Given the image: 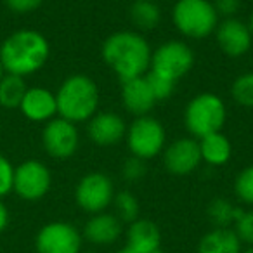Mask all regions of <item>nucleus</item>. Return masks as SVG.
<instances>
[{
	"mask_svg": "<svg viewBox=\"0 0 253 253\" xmlns=\"http://www.w3.org/2000/svg\"><path fill=\"white\" fill-rule=\"evenodd\" d=\"M19 111L33 123H47L57 116L56 92L45 87H28L19 104Z\"/></svg>",
	"mask_w": 253,
	"mask_h": 253,
	"instance_id": "obj_15",
	"label": "nucleus"
},
{
	"mask_svg": "<svg viewBox=\"0 0 253 253\" xmlns=\"http://www.w3.org/2000/svg\"><path fill=\"white\" fill-rule=\"evenodd\" d=\"M151 54L148 40L135 30L111 33L101 47L102 61L122 82L144 77L149 71Z\"/></svg>",
	"mask_w": 253,
	"mask_h": 253,
	"instance_id": "obj_1",
	"label": "nucleus"
},
{
	"mask_svg": "<svg viewBox=\"0 0 253 253\" xmlns=\"http://www.w3.org/2000/svg\"><path fill=\"white\" fill-rule=\"evenodd\" d=\"M82 232L64 220L47 222L35 236L37 253H82Z\"/></svg>",
	"mask_w": 253,
	"mask_h": 253,
	"instance_id": "obj_10",
	"label": "nucleus"
},
{
	"mask_svg": "<svg viewBox=\"0 0 253 253\" xmlns=\"http://www.w3.org/2000/svg\"><path fill=\"white\" fill-rule=\"evenodd\" d=\"M12 179H14V165L7 156L0 153V198L4 200L12 193Z\"/></svg>",
	"mask_w": 253,
	"mask_h": 253,
	"instance_id": "obj_30",
	"label": "nucleus"
},
{
	"mask_svg": "<svg viewBox=\"0 0 253 253\" xmlns=\"http://www.w3.org/2000/svg\"><path fill=\"white\" fill-rule=\"evenodd\" d=\"M115 184L102 172L85 173L75 187V201L85 213H102L115 198Z\"/></svg>",
	"mask_w": 253,
	"mask_h": 253,
	"instance_id": "obj_9",
	"label": "nucleus"
},
{
	"mask_svg": "<svg viewBox=\"0 0 253 253\" xmlns=\"http://www.w3.org/2000/svg\"><path fill=\"white\" fill-rule=\"evenodd\" d=\"M248 28H250V32H252V37H253V11H252V14H250V18H248Z\"/></svg>",
	"mask_w": 253,
	"mask_h": 253,
	"instance_id": "obj_34",
	"label": "nucleus"
},
{
	"mask_svg": "<svg viewBox=\"0 0 253 253\" xmlns=\"http://www.w3.org/2000/svg\"><path fill=\"white\" fill-rule=\"evenodd\" d=\"M99 87L87 75H70L61 82L56 92L57 116L71 123L88 122L99 109Z\"/></svg>",
	"mask_w": 253,
	"mask_h": 253,
	"instance_id": "obj_3",
	"label": "nucleus"
},
{
	"mask_svg": "<svg viewBox=\"0 0 253 253\" xmlns=\"http://www.w3.org/2000/svg\"><path fill=\"white\" fill-rule=\"evenodd\" d=\"M231 95L236 104L253 109V71L236 77L231 87Z\"/></svg>",
	"mask_w": 253,
	"mask_h": 253,
	"instance_id": "obj_25",
	"label": "nucleus"
},
{
	"mask_svg": "<svg viewBox=\"0 0 253 253\" xmlns=\"http://www.w3.org/2000/svg\"><path fill=\"white\" fill-rule=\"evenodd\" d=\"M225 120H227L225 102L220 95L213 92L196 94L184 109V126L196 139L213 132H222Z\"/></svg>",
	"mask_w": 253,
	"mask_h": 253,
	"instance_id": "obj_4",
	"label": "nucleus"
},
{
	"mask_svg": "<svg viewBox=\"0 0 253 253\" xmlns=\"http://www.w3.org/2000/svg\"><path fill=\"white\" fill-rule=\"evenodd\" d=\"M122 232H123L122 220L116 215L102 211V213L90 215V218L85 222L82 236L90 245L109 246L122 236Z\"/></svg>",
	"mask_w": 253,
	"mask_h": 253,
	"instance_id": "obj_18",
	"label": "nucleus"
},
{
	"mask_svg": "<svg viewBox=\"0 0 253 253\" xmlns=\"http://www.w3.org/2000/svg\"><path fill=\"white\" fill-rule=\"evenodd\" d=\"M82 253H95V252H82Z\"/></svg>",
	"mask_w": 253,
	"mask_h": 253,
	"instance_id": "obj_39",
	"label": "nucleus"
},
{
	"mask_svg": "<svg viewBox=\"0 0 253 253\" xmlns=\"http://www.w3.org/2000/svg\"><path fill=\"white\" fill-rule=\"evenodd\" d=\"M234 194L241 203L253 207V165H248L236 175Z\"/></svg>",
	"mask_w": 253,
	"mask_h": 253,
	"instance_id": "obj_26",
	"label": "nucleus"
},
{
	"mask_svg": "<svg viewBox=\"0 0 253 253\" xmlns=\"http://www.w3.org/2000/svg\"><path fill=\"white\" fill-rule=\"evenodd\" d=\"M125 141L132 156L148 162L163 153L167 144V130L155 116H135L134 122L126 126Z\"/></svg>",
	"mask_w": 253,
	"mask_h": 253,
	"instance_id": "obj_6",
	"label": "nucleus"
},
{
	"mask_svg": "<svg viewBox=\"0 0 253 253\" xmlns=\"http://www.w3.org/2000/svg\"><path fill=\"white\" fill-rule=\"evenodd\" d=\"M132 25L141 32L155 30L162 21V9L153 0H134L128 9Z\"/></svg>",
	"mask_w": 253,
	"mask_h": 253,
	"instance_id": "obj_21",
	"label": "nucleus"
},
{
	"mask_svg": "<svg viewBox=\"0 0 253 253\" xmlns=\"http://www.w3.org/2000/svg\"><path fill=\"white\" fill-rule=\"evenodd\" d=\"M163 167L169 173L184 177L193 173L201 163L200 144L194 137H180L163 149Z\"/></svg>",
	"mask_w": 253,
	"mask_h": 253,
	"instance_id": "obj_12",
	"label": "nucleus"
},
{
	"mask_svg": "<svg viewBox=\"0 0 253 253\" xmlns=\"http://www.w3.org/2000/svg\"><path fill=\"white\" fill-rule=\"evenodd\" d=\"M5 7L18 16H26L35 12L43 4V0H4Z\"/></svg>",
	"mask_w": 253,
	"mask_h": 253,
	"instance_id": "obj_31",
	"label": "nucleus"
},
{
	"mask_svg": "<svg viewBox=\"0 0 253 253\" xmlns=\"http://www.w3.org/2000/svg\"><path fill=\"white\" fill-rule=\"evenodd\" d=\"M146 80H148L149 87H151V92H153V95H155L156 102L167 101V99L172 97L173 92H175L177 84L169 80V78H163V77H160V75L148 71V73H146Z\"/></svg>",
	"mask_w": 253,
	"mask_h": 253,
	"instance_id": "obj_27",
	"label": "nucleus"
},
{
	"mask_svg": "<svg viewBox=\"0 0 253 253\" xmlns=\"http://www.w3.org/2000/svg\"><path fill=\"white\" fill-rule=\"evenodd\" d=\"M122 104L134 116H144L151 113L156 99L146 80V75L122 82Z\"/></svg>",
	"mask_w": 253,
	"mask_h": 253,
	"instance_id": "obj_17",
	"label": "nucleus"
},
{
	"mask_svg": "<svg viewBox=\"0 0 253 253\" xmlns=\"http://www.w3.org/2000/svg\"><path fill=\"white\" fill-rule=\"evenodd\" d=\"M146 172H148V167H146L144 160L130 156V158H126L123 162L122 175L126 182H139L141 179H144Z\"/></svg>",
	"mask_w": 253,
	"mask_h": 253,
	"instance_id": "obj_29",
	"label": "nucleus"
},
{
	"mask_svg": "<svg viewBox=\"0 0 253 253\" xmlns=\"http://www.w3.org/2000/svg\"><path fill=\"white\" fill-rule=\"evenodd\" d=\"M52 187V173L40 160H25L14 167L12 193L25 201H40Z\"/></svg>",
	"mask_w": 253,
	"mask_h": 253,
	"instance_id": "obj_8",
	"label": "nucleus"
},
{
	"mask_svg": "<svg viewBox=\"0 0 253 253\" xmlns=\"http://www.w3.org/2000/svg\"><path fill=\"white\" fill-rule=\"evenodd\" d=\"M198 144H200L201 162L211 167L225 165L232 156V144L222 132H213L198 139Z\"/></svg>",
	"mask_w": 253,
	"mask_h": 253,
	"instance_id": "obj_20",
	"label": "nucleus"
},
{
	"mask_svg": "<svg viewBox=\"0 0 253 253\" xmlns=\"http://www.w3.org/2000/svg\"><path fill=\"white\" fill-rule=\"evenodd\" d=\"M50 43L43 33L32 28L16 30L0 43V64L7 75L26 78L47 64Z\"/></svg>",
	"mask_w": 253,
	"mask_h": 253,
	"instance_id": "obj_2",
	"label": "nucleus"
},
{
	"mask_svg": "<svg viewBox=\"0 0 253 253\" xmlns=\"http://www.w3.org/2000/svg\"><path fill=\"white\" fill-rule=\"evenodd\" d=\"M153 2H156V0H153Z\"/></svg>",
	"mask_w": 253,
	"mask_h": 253,
	"instance_id": "obj_40",
	"label": "nucleus"
},
{
	"mask_svg": "<svg viewBox=\"0 0 253 253\" xmlns=\"http://www.w3.org/2000/svg\"><path fill=\"white\" fill-rule=\"evenodd\" d=\"M241 253H253V246H248V248H246L245 252H241Z\"/></svg>",
	"mask_w": 253,
	"mask_h": 253,
	"instance_id": "obj_36",
	"label": "nucleus"
},
{
	"mask_svg": "<svg viewBox=\"0 0 253 253\" xmlns=\"http://www.w3.org/2000/svg\"><path fill=\"white\" fill-rule=\"evenodd\" d=\"M155 253H169V252H163V250H158V252H155Z\"/></svg>",
	"mask_w": 253,
	"mask_h": 253,
	"instance_id": "obj_38",
	"label": "nucleus"
},
{
	"mask_svg": "<svg viewBox=\"0 0 253 253\" xmlns=\"http://www.w3.org/2000/svg\"><path fill=\"white\" fill-rule=\"evenodd\" d=\"M162 245L160 227L149 218H137L125 231V248L132 253H155Z\"/></svg>",
	"mask_w": 253,
	"mask_h": 253,
	"instance_id": "obj_16",
	"label": "nucleus"
},
{
	"mask_svg": "<svg viewBox=\"0 0 253 253\" xmlns=\"http://www.w3.org/2000/svg\"><path fill=\"white\" fill-rule=\"evenodd\" d=\"M9 222H11V213H9L7 205L4 203V200L0 198V232H4L7 229Z\"/></svg>",
	"mask_w": 253,
	"mask_h": 253,
	"instance_id": "obj_33",
	"label": "nucleus"
},
{
	"mask_svg": "<svg viewBox=\"0 0 253 253\" xmlns=\"http://www.w3.org/2000/svg\"><path fill=\"white\" fill-rule=\"evenodd\" d=\"M26 88L25 78L5 73L0 80V106L4 109H18Z\"/></svg>",
	"mask_w": 253,
	"mask_h": 253,
	"instance_id": "obj_22",
	"label": "nucleus"
},
{
	"mask_svg": "<svg viewBox=\"0 0 253 253\" xmlns=\"http://www.w3.org/2000/svg\"><path fill=\"white\" fill-rule=\"evenodd\" d=\"M215 40L222 52L227 57L238 59L252 49L253 37L248 25L238 18L222 19L215 28Z\"/></svg>",
	"mask_w": 253,
	"mask_h": 253,
	"instance_id": "obj_13",
	"label": "nucleus"
},
{
	"mask_svg": "<svg viewBox=\"0 0 253 253\" xmlns=\"http://www.w3.org/2000/svg\"><path fill=\"white\" fill-rule=\"evenodd\" d=\"M232 231L236 232L241 245L253 246V210L243 211L241 217L232 225Z\"/></svg>",
	"mask_w": 253,
	"mask_h": 253,
	"instance_id": "obj_28",
	"label": "nucleus"
},
{
	"mask_svg": "<svg viewBox=\"0 0 253 253\" xmlns=\"http://www.w3.org/2000/svg\"><path fill=\"white\" fill-rule=\"evenodd\" d=\"M194 66V52L182 40H169L158 45L151 54L149 71L172 82H179Z\"/></svg>",
	"mask_w": 253,
	"mask_h": 253,
	"instance_id": "obj_7",
	"label": "nucleus"
},
{
	"mask_svg": "<svg viewBox=\"0 0 253 253\" xmlns=\"http://www.w3.org/2000/svg\"><path fill=\"white\" fill-rule=\"evenodd\" d=\"M5 75V71H4V68H2V64H0V80H2V77Z\"/></svg>",
	"mask_w": 253,
	"mask_h": 253,
	"instance_id": "obj_37",
	"label": "nucleus"
},
{
	"mask_svg": "<svg viewBox=\"0 0 253 253\" xmlns=\"http://www.w3.org/2000/svg\"><path fill=\"white\" fill-rule=\"evenodd\" d=\"M241 246L231 227H213L200 239L196 253H241Z\"/></svg>",
	"mask_w": 253,
	"mask_h": 253,
	"instance_id": "obj_19",
	"label": "nucleus"
},
{
	"mask_svg": "<svg viewBox=\"0 0 253 253\" xmlns=\"http://www.w3.org/2000/svg\"><path fill=\"white\" fill-rule=\"evenodd\" d=\"M42 146L50 158L68 160L78 151L80 134L75 123L56 116L43 125Z\"/></svg>",
	"mask_w": 253,
	"mask_h": 253,
	"instance_id": "obj_11",
	"label": "nucleus"
},
{
	"mask_svg": "<svg viewBox=\"0 0 253 253\" xmlns=\"http://www.w3.org/2000/svg\"><path fill=\"white\" fill-rule=\"evenodd\" d=\"M115 253H132V252H128V250H126L125 246H123L122 250H118V252H115Z\"/></svg>",
	"mask_w": 253,
	"mask_h": 253,
	"instance_id": "obj_35",
	"label": "nucleus"
},
{
	"mask_svg": "<svg viewBox=\"0 0 253 253\" xmlns=\"http://www.w3.org/2000/svg\"><path fill=\"white\" fill-rule=\"evenodd\" d=\"M243 208L232 205L225 198H217V200L210 201L207 208V215L210 218V222L215 227H231L234 225V222L241 217Z\"/></svg>",
	"mask_w": 253,
	"mask_h": 253,
	"instance_id": "obj_23",
	"label": "nucleus"
},
{
	"mask_svg": "<svg viewBox=\"0 0 253 253\" xmlns=\"http://www.w3.org/2000/svg\"><path fill=\"white\" fill-rule=\"evenodd\" d=\"M172 21L182 37L203 40L215 33L218 16L210 0H177L172 7Z\"/></svg>",
	"mask_w": 253,
	"mask_h": 253,
	"instance_id": "obj_5",
	"label": "nucleus"
},
{
	"mask_svg": "<svg viewBox=\"0 0 253 253\" xmlns=\"http://www.w3.org/2000/svg\"><path fill=\"white\" fill-rule=\"evenodd\" d=\"M113 205H115L116 210V217L126 224H132L134 220L139 218V211H141V207H139V201L130 191H120V193L115 194L113 198Z\"/></svg>",
	"mask_w": 253,
	"mask_h": 253,
	"instance_id": "obj_24",
	"label": "nucleus"
},
{
	"mask_svg": "<svg viewBox=\"0 0 253 253\" xmlns=\"http://www.w3.org/2000/svg\"><path fill=\"white\" fill-rule=\"evenodd\" d=\"M213 7L218 18L231 19L236 18V14L241 9V0H213Z\"/></svg>",
	"mask_w": 253,
	"mask_h": 253,
	"instance_id": "obj_32",
	"label": "nucleus"
},
{
	"mask_svg": "<svg viewBox=\"0 0 253 253\" xmlns=\"http://www.w3.org/2000/svg\"><path fill=\"white\" fill-rule=\"evenodd\" d=\"M87 134L94 144L109 148L125 139L126 123L118 113L97 111L87 122Z\"/></svg>",
	"mask_w": 253,
	"mask_h": 253,
	"instance_id": "obj_14",
	"label": "nucleus"
}]
</instances>
